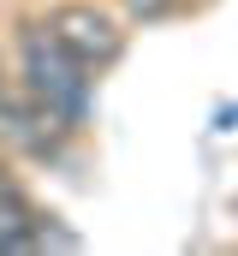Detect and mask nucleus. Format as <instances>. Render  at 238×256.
I'll list each match as a JSON object with an SVG mask.
<instances>
[{
    "label": "nucleus",
    "mask_w": 238,
    "mask_h": 256,
    "mask_svg": "<svg viewBox=\"0 0 238 256\" xmlns=\"http://www.w3.org/2000/svg\"><path fill=\"white\" fill-rule=\"evenodd\" d=\"M48 30H54L90 72H108V66L125 60V24H119L108 6H96V0H72V6H60L54 18H48Z\"/></svg>",
    "instance_id": "nucleus-2"
},
{
    "label": "nucleus",
    "mask_w": 238,
    "mask_h": 256,
    "mask_svg": "<svg viewBox=\"0 0 238 256\" xmlns=\"http://www.w3.org/2000/svg\"><path fill=\"white\" fill-rule=\"evenodd\" d=\"M119 12H125L131 24H161V18L184 12V0H119Z\"/></svg>",
    "instance_id": "nucleus-4"
},
{
    "label": "nucleus",
    "mask_w": 238,
    "mask_h": 256,
    "mask_svg": "<svg viewBox=\"0 0 238 256\" xmlns=\"http://www.w3.org/2000/svg\"><path fill=\"white\" fill-rule=\"evenodd\" d=\"M0 250H42V208L12 173H0Z\"/></svg>",
    "instance_id": "nucleus-3"
},
{
    "label": "nucleus",
    "mask_w": 238,
    "mask_h": 256,
    "mask_svg": "<svg viewBox=\"0 0 238 256\" xmlns=\"http://www.w3.org/2000/svg\"><path fill=\"white\" fill-rule=\"evenodd\" d=\"M0 173H6V161H0Z\"/></svg>",
    "instance_id": "nucleus-5"
},
{
    "label": "nucleus",
    "mask_w": 238,
    "mask_h": 256,
    "mask_svg": "<svg viewBox=\"0 0 238 256\" xmlns=\"http://www.w3.org/2000/svg\"><path fill=\"white\" fill-rule=\"evenodd\" d=\"M184 6H196V0H184Z\"/></svg>",
    "instance_id": "nucleus-6"
},
{
    "label": "nucleus",
    "mask_w": 238,
    "mask_h": 256,
    "mask_svg": "<svg viewBox=\"0 0 238 256\" xmlns=\"http://www.w3.org/2000/svg\"><path fill=\"white\" fill-rule=\"evenodd\" d=\"M18 84H24V96H30L42 114H54L72 137L84 131L90 102H96V72L78 60L48 24H24V30H18Z\"/></svg>",
    "instance_id": "nucleus-1"
}]
</instances>
